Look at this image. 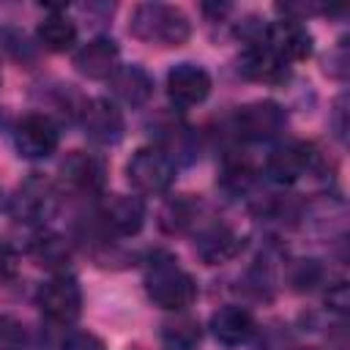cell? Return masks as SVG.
<instances>
[{
	"mask_svg": "<svg viewBox=\"0 0 350 350\" xmlns=\"http://www.w3.org/2000/svg\"><path fill=\"white\" fill-rule=\"evenodd\" d=\"M211 331L221 345H241L254 334V317L235 304L221 306L211 317Z\"/></svg>",
	"mask_w": 350,
	"mask_h": 350,
	"instance_id": "obj_15",
	"label": "cell"
},
{
	"mask_svg": "<svg viewBox=\"0 0 350 350\" xmlns=\"http://www.w3.org/2000/svg\"><path fill=\"white\" fill-rule=\"evenodd\" d=\"M57 126L46 118V115H25L19 123H16V131H14V142H16V150L19 156L25 159H46L57 150Z\"/></svg>",
	"mask_w": 350,
	"mask_h": 350,
	"instance_id": "obj_6",
	"label": "cell"
},
{
	"mask_svg": "<svg viewBox=\"0 0 350 350\" xmlns=\"http://www.w3.org/2000/svg\"><path fill=\"white\" fill-rule=\"evenodd\" d=\"M314 164V153L309 145L304 142H284L279 148H273L268 153L265 161V172L276 180V183H293L301 175H306Z\"/></svg>",
	"mask_w": 350,
	"mask_h": 350,
	"instance_id": "obj_10",
	"label": "cell"
},
{
	"mask_svg": "<svg viewBox=\"0 0 350 350\" xmlns=\"http://www.w3.org/2000/svg\"><path fill=\"white\" fill-rule=\"evenodd\" d=\"M167 93L178 107H194L208 98L211 77L197 63H178L167 74Z\"/></svg>",
	"mask_w": 350,
	"mask_h": 350,
	"instance_id": "obj_8",
	"label": "cell"
},
{
	"mask_svg": "<svg viewBox=\"0 0 350 350\" xmlns=\"http://www.w3.org/2000/svg\"><path fill=\"white\" fill-rule=\"evenodd\" d=\"M126 178L137 191L161 194L175 180V161L164 148H139L126 164Z\"/></svg>",
	"mask_w": 350,
	"mask_h": 350,
	"instance_id": "obj_3",
	"label": "cell"
},
{
	"mask_svg": "<svg viewBox=\"0 0 350 350\" xmlns=\"http://www.w3.org/2000/svg\"><path fill=\"white\" fill-rule=\"evenodd\" d=\"M241 71L257 82H279L287 74V63L279 60L262 41H252V46L241 57Z\"/></svg>",
	"mask_w": 350,
	"mask_h": 350,
	"instance_id": "obj_16",
	"label": "cell"
},
{
	"mask_svg": "<svg viewBox=\"0 0 350 350\" xmlns=\"http://www.w3.org/2000/svg\"><path fill=\"white\" fill-rule=\"evenodd\" d=\"M101 219L107 221V227H112L120 235H134L142 230L145 221V205L139 197L131 194H112L107 197L104 208H101Z\"/></svg>",
	"mask_w": 350,
	"mask_h": 350,
	"instance_id": "obj_13",
	"label": "cell"
},
{
	"mask_svg": "<svg viewBox=\"0 0 350 350\" xmlns=\"http://www.w3.org/2000/svg\"><path fill=\"white\" fill-rule=\"evenodd\" d=\"M16 265H19V260H16L14 249L11 246H0V284L8 282V279H14Z\"/></svg>",
	"mask_w": 350,
	"mask_h": 350,
	"instance_id": "obj_24",
	"label": "cell"
},
{
	"mask_svg": "<svg viewBox=\"0 0 350 350\" xmlns=\"http://www.w3.org/2000/svg\"><path fill=\"white\" fill-rule=\"evenodd\" d=\"M109 85H112V93L123 101V104H131V107H139L150 98V90H153V82L150 77L139 68V66H118V71L109 77Z\"/></svg>",
	"mask_w": 350,
	"mask_h": 350,
	"instance_id": "obj_17",
	"label": "cell"
},
{
	"mask_svg": "<svg viewBox=\"0 0 350 350\" xmlns=\"http://www.w3.org/2000/svg\"><path fill=\"white\" fill-rule=\"evenodd\" d=\"M85 134L98 145H115L123 137V115L107 98H90L82 112Z\"/></svg>",
	"mask_w": 350,
	"mask_h": 350,
	"instance_id": "obj_9",
	"label": "cell"
},
{
	"mask_svg": "<svg viewBox=\"0 0 350 350\" xmlns=\"http://www.w3.org/2000/svg\"><path fill=\"white\" fill-rule=\"evenodd\" d=\"M38 41L49 49V52H66L74 46L77 41V27L71 19L60 16V14H52L46 16L41 25H38Z\"/></svg>",
	"mask_w": 350,
	"mask_h": 350,
	"instance_id": "obj_19",
	"label": "cell"
},
{
	"mask_svg": "<svg viewBox=\"0 0 350 350\" xmlns=\"http://www.w3.org/2000/svg\"><path fill=\"white\" fill-rule=\"evenodd\" d=\"M284 109L273 101H254L235 112V131L249 142H262L284 129Z\"/></svg>",
	"mask_w": 350,
	"mask_h": 350,
	"instance_id": "obj_5",
	"label": "cell"
},
{
	"mask_svg": "<svg viewBox=\"0 0 350 350\" xmlns=\"http://www.w3.org/2000/svg\"><path fill=\"white\" fill-rule=\"evenodd\" d=\"M118 57L120 52L112 38H93L77 52L74 66L88 79H109L118 71Z\"/></svg>",
	"mask_w": 350,
	"mask_h": 350,
	"instance_id": "obj_11",
	"label": "cell"
},
{
	"mask_svg": "<svg viewBox=\"0 0 350 350\" xmlns=\"http://www.w3.org/2000/svg\"><path fill=\"white\" fill-rule=\"evenodd\" d=\"M63 350H107V347H104V342H101L96 334L77 331V334H71V336L63 342Z\"/></svg>",
	"mask_w": 350,
	"mask_h": 350,
	"instance_id": "obj_23",
	"label": "cell"
},
{
	"mask_svg": "<svg viewBox=\"0 0 350 350\" xmlns=\"http://www.w3.org/2000/svg\"><path fill=\"white\" fill-rule=\"evenodd\" d=\"M129 30L139 41L159 44V46H180L191 33L186 14L175 5H167V3L137 5L131 14V22H129Z\"/></svg>",
	"mask_w": 350,
	"mask_h": 350,
	"instance_id": "obj_2",
	"label": "cell"
},
{
	"mask_svg": "<svg viewBox=\"0 0 350 350\" xmlns=\"http://www.w3.org/2000/svg\"><path fill=\"white\" fill-rule=\"evenodd\" d=\"M238 249H241V238L235 232H230L227 227H213L205 235H200V241H197V254L208 265H219L224 260H232L238 254Z\"/></svg>",
	"mask_w": 350,
	"mask_h": 350,
	"instance_id": "obj_18",
	"label": "cell"
},
{
	"mask_svg": "<svg viewBox=\"0 0 350 350\" xmlns=\"http://www.w3.org/2000/svg\"><path fill=\"white\" fill-rule=\"evenodd\" d=\"M200 325L197 320H189V317H178L172 323H164L161 328V339L170 350H194L200 345Z\"/></svg>",
	"mask_w": 350,
	"mask_h": 350,
	"instance_id": "obj_20",
	"label": "cell"
},
{
	"mask_svg": "<svg viewBox=\"0 0 350 350\" xmlns=\"http://www.w3.org/2000/svg\"><path fill=\"white\" fill-rule=\"evenodd\" d=\"M55 208V194L46 180H27L16 197H14V216L19 221H41L52 213Z\"/></svg>",
	"mask_w": 350,
	"mask_h": 350,
	"instance_id": "obj_14",
	"label": "cell"
},
{
	"mask_svg": "<svg viewBox=\"0 0 350 350\" xmlns=\"http://www.w3.org/2000/svg\"><path fill=\"white\" fill-rule=\"evenodd\" d=\"M33 254L38 260V265H60L68 260V246L63 238L57 235H46V238H38L33 243Z\"/></svg>",
	"mask_w": 350,
	"mask_h": 350,
	"instance_id": "obj_21",
	"label": "cell"
},
{
	"mask_svg": "<svg viewBox=\"0 0 350 350\" xmlns=\"http://www.w3.org/2000/svg\"><path fill=\"white\" fill-rule=\"evenodd\" d=\"M262 44L284 63L304 60L312 55V33L306 30L304 22H295V19H282L268 25L262 30Z\"/></svg>",
	"mask_w": 350,
	"mask_h": 350,
	"instance_id": "obj_7",
	"label": "cell"
},
{
	"mask_svg": "<svg viewBox=\"0 0 350 350\" xmlns=\"http://www.w3.org/2000/svg\"><path fill=\"white\" fill-rule=\"evenodd\" d=\"M36 301H38V309L55 323H71L82 312V290H79L77 279L66 276V273L41 284Z\"/></svg>",
	"mask_w": 350,
	"mask_h": 350,
	"instance_id": "obj_4",
	"label": "cell"
},
{
	"mask_svg": "<svg viewBox=\"0 0 350 350\" xmlns=\"http://www.w3.org/2000/svg\"><path fill=\"white\" fill-rule=\"evenodd\" d=\"M60 175H63V180H66L71 189L88 191V194L101 191V189H104V180H107L104 164H101L96 156L85 153V150L68 153L66 161L60 164Z\"/></svg>",
	"mask_w": 350,
	"mask_h": 350,
	"instance_id": "obj_12",
	"label": "cell"
},
{
	"mask_svg": "<svg viewBox=\"0 0 350 350\" xmlns=\"http://www.w3.org/2000/svg\"><path fill=\"white\" fill-rule=\"evenodd\" d=\"M306 350H320V347H306Z\"/></svg>",
	"mask_w": 350,
	"mask_h": 350,
	"instance_id": "obj_25",
	"label": "cell"
},
{
	"mask_svg": "<svg viewBox=\"0 0 350 350\" xmlns=\"http://www.w3.org/2000/svg\"><path fill=\"white\" fill-rule=\"evenodd\" d=\"M145 287H148L150 301L170 312L186 309L197 298L194 279L178 265V260L172 254H164V252L150 257L148 273H145Z\"/></svg>",
	"mask_w": 350,
	"mask_h": 350,
	"instance_id": "obj_1",
	"label": "cell"
},
{
	"mask_svg": "<svg viewBox=\"0 0 350 350\" xmlns=\"http://www.w3.org/2000/svg\"><path fill=\"white\" fill-rule=\"evenodd\" d=\"M27 331L16 317L0 314V350H25Z\"/></svg>",
	"mask_w": 350,
	"mask_h": 350,
	"instance_id": "obj_22",
	"label": "cell"
}]
</instances>
